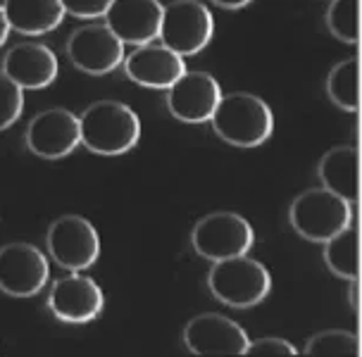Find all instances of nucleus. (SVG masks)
<instances>
[{
    "instance_id": "1",
    "label": "nucleus",
    "mask_w": 362,
    "mask_h": 357,
    "mask_svg": "<svg viewBox=\"0 0 362 357\" xmlns=\"http://www.w3.org/2000/svg\"><path fill=\"white\" fill-rule=\"evenodd\" d=\"M79 136L86 151L103 158H119L141 141V119L119 100H98L79 115Z\"/></svg>"
},
{
    "instance_id": "2",
    "label": "nucleus",
    "mask_w": 362,
    "mask_h": 357,
    "mask_svg": "<svg viewBox=\"0 0 362 357\" xmlns=\"http://www.w3.org/2000/svg\"><path fill=\"white\" fill-rule=\"evenodd\" d=\"M212 131L229 146L257 148L267 143L274 131V112L260 95L229 93L222 95L210 117Z\"/></svg>"
},
{
    "instance_id": "3",
    "label": "nucleus",
    "mask_w": 362,
    "mask_h": 357,
    "mask_svg": "<svg viewBox=\"0 0 362 357\" xmlns=\"http://www.w3.org/2000/svg\"><path fill=\"white\" fill-rule=\"evenodd\" d=\"M208 288L226 308L250 310L272 293V274L262 262L245 252L212 264Z\"/></svg>"
},
{
    "instance_id": "4",
    "label": "nucleus",
    "mask_w": 362,
    "mask_h": 357,
    "mask_svg": "<svg viewBox=\"0 0 362 357\" xmlns=\"http://www.w3.org/2000/svg\"><path fill=\"white\" fill-rule=\"evenodd\" d=\"M288 222L300 238L325 243L353 222V205L322 186L310 188L291 203Z\"/></svg>"
},
{
    "instance_id": "5",
    "label": "nucleus",
    "mask_w": 362,
    "mask_h": 357,
    "mask_svg": "<svg viewBox=\"0 0 362 357\" xmlns=\"http://www.w3.org/2000/svg\"><path fill=\"white\" fill-rule=\"evenodd\" d=\"M215 36V17L200 0H174L163 8L158 41L181 57L203 53Z\"/></svg>"
},
{
    "instance_id": "6",
    "label": "nucleus",
    "mask_w": 362,
    "mask_h": 357,
    "mask_svg": "<svg viewBox=\"0 0 362 357\" xmlns=\"http://www.w3.org/2000/svg\"><path fill=\"white\" fill-rule=\"evenodd\" d=\"M50 259L67 271H86L100 257V233L81 214H62L45 233Z\"/></svg>"
},
{
    "instance_id": "7",
    "label": "nucleus",
    "mask_w": 362,
    "mask_h": 357,
    "mask_svg": "<svg viewBox=\"0 0 362 357\" xmlns=\"http://www.w3.org/2000/svg\"><path fill=\"white\" fill-rule=\"evenodd\" d=\"M255 243V231L243 214L212 212L193 226L191 245L200 257L219 262L226 257L245 255Z\"/></svg>"
},
{
    "instance_id": "8",
    "label": "nucleus",
    "mask_w": 362,
    "mask_h": 357,
    "mask_svg": "<svg viewBox=\"0 0 362 357\" xmlns=\"http://www.w3.org/2000/svg\"><path fill=\"white\" fill-rule=\"evenodd\" d=\"M248 343L241 324L217 312L196 315L184 327V346L198 357H241Z\"/></svg>"
},
{
    "instance_id": "9",
    "label": "nucleus",
    "mask_w": 362,
    "mask_h": 357,
    "mask_svg": "<svg viewBox=\"0 0 362 357\" xmlns=\"http://www.w3.org/2000/svg\"><path fill=\"white\" fill-rule=\"evenodd\" d=\"M50 279L48 257L31 243H8L0 248V291L12 298L41 293Z\"/></svg>"
},
{
    "instance_id": "10",
    "label": "nucleus",
    "mask_w": 362,
    "mask_h": 357,
    "mask_svg": "<svg viewBox=\"0 0 362 357\" xmlns=\"http://www.w3.org/2000/svg\"><path fill=\"white\" fill-rule=\"evenodd\" d=\"M27 148L41 160H64L81 146L79 117L72 110L50 107L36 115L27 127Z\"/></svg>"
},
{
    "instance_id": "11",
    "label": "nucleus",
    "mask_w": 362,
    "mask_h": 357,
    "mask_svg": "<svg viewBox=\"0 0 362 357\" xmlns=\"http://www.w3.org/2000/svg\"><path fill=\"white\" fill-rule=\"evenodd\" d=\"M67 57L83 74L105 76L124 60V43L107 24H83L67 38Z\"/></svg>"
},
{
    "instance_id": "12",
    "label": "nucleus",
    "mask_w": 362,
    "mask_h": 357,
    "mask_svg": "<svg viewBox=\"0 0 362 357\" xmlns=\"http://www.w3.org/2000/svg\"><path fill=\"white\" fill-rule=\"evenodd\" d=\"M103 308H105L103 288L86 274L72 271L50 286L48 310L55 320L64 324H88L98 320Z\"/></svg>"
},
{
    "instance_id": "13",
    "label": "nucleus",
    "mask_w": 362,
    "mask_h": 357,
    "mask_svg": "<svg viewBox=\"0 0 362 357\" xmlns=\"http://www.w3.org/2000/svg\"><path fill=\"white\" fill-rule=\"evenodd\" d=\"M222 98L219 81L208 71H189L179 76L167 88V110L174 119L184 124H205L210 122L217 103Z\"/></svg>"
},
{
    "instance_id": "14",
    "label": "nucleus",
    "mask_w": 362,
    "mask_h": 357,
    "mask_svg": "<svg viewBox=\"0 0 362 357\" xmlns=\"http://www.w3.org/2000/svg\"><path fill=\"white\" fill-rule=\"evenodd\" d=\"M127 76L139 86L146 88H170L174 81L186 71L184 57L170 50L155 38V41L141 43L129 53L124 60Z\"/></svg>"
},
{
    "instance_id": "15",
    "label": "nucleus",
    "mask_w": 362,
    "mask_h": 357,
    "mask_svg": "<svg viewBox=\"0 0 362 357\" xmlns=\"http://www.w3.org/2000/svg\"><path fill=\"white\" fill-rule=\"evenodd\" d=\"M163 8L160 0H112L103 19L124 45H141L158 38Z\"/></svg>"
},
{
    "instance_id": "16",
    "label": "nucleus",
    "mask_w": 362,
    "mask_h": 357,
    "mask_svg": "<svg viewBox=\"0 0 362 357\" xmlns=\"http://www.w3.org/2000/svg\"><path fill=\"white\" fill-rule=\"evenodd\" d=\"M0 69L22 90H41L55 83L60 62L45 43H19L5 53Z\"/></svg>"
},
{
    "instance_id": "17",
    "label": "nucleus",
    "mask_w": 362,
    "mask_h": 357,
    "mask_svg": "<svg viewBox=\"0 0 362 357\" xmlns=\"http://www.w3.org/2000/svg\"><path fill=\"white\" fill-rule=\"evenodd\" d=\"M322 188L336 193L351 205L360 200V151L355 146H336L317 165Z\"/></svg>"
},
{
    "instance_id": "18",
    "label": "nucleus",
    "mask_w": 362,
    "mask_h": 357,
    "mask_svg": "<svg viewBox=\"0 0 362 357\" xmlns=\"http://www.w3.org/2000/svg\"><path fill=\"white\" fill-rule=\"evenodd\" d=\"M3 12L10 29L24 36H43L55 31L64 19L60 0H3Z\"/></svg>"
},
{
    "instance_id": "19",
    "label": "nucleus",
    "mask_w": 362,
    "mask_h": 357,
    "mask_svg": "<svg viewBox=\"0 0 362 357\" xmlns=\"http://www.w3.org/2000/svg\"><path fill=\"white\" fill-rule=\"evenodd\" d=\"M325 264L339 279H360V229L351 222L325 243Z\"/></svg>"
},
{
    "instance_id": "20",
    "label": "nucleus",
    "mask_w": 362,
    "mask_h": 357,
    "mask_svg": "<svg viewBox=\"0 0 362 357\" xmlns=\"http://www.w3.org/2000/svg\"><path fill=\"white\" fill-rule=\"evenodd\" d=\"M329 100L344 112H360V57L334 64L325 81Z\"/></svg>"
},
{
    "instance_id": "21",
    "label": "nucleus",
    "mask_w": 362,
    "mask_h": 357,
    "mask_svg": "<svg viewBox=\"0 0 362 357\" xmlns=\"http://www.w3.org/2000/svg\"><path fill=\"white\" fill-rule=\"evenodd\" d=\"M303 353L308 357H360L362 348L358 334L344 329H332V331L315 334L305 343Z\"/></svg>"
},
{
    "instance_id": "22",
    "label": "nucleus",
    "mask_w": 362,
    "mask_h": 357,
    "mask_svg": "<svg viewBox=\"0 0 362 357\" xmlns=\"http://www.w3.org/2000/svg\"><path fill=\"white\" fill-rule=\"evenodd\" d=\"M327 29L346 45L360 43V0H332L327 10Z\"/></svg>"
},
{
    "instance_id": "23",
    "label": "nucleus",
    "mask_w": 362,
    "mask_h": 357,
    "mask_svg": "<svg viewBox=\"0 0 362 357\" xmlns=\"http://www.w3.org/2000/svg\"><path fill=\"white\" fill-rule=\"evenodd\" d=\"M24 112V90L0 69V131L15 127Z\"/></svg>"
},
{
    "instance_id": "24",
    "label": "nucleus",
    "mask_w": 362,
    "mask_h": 357,
    "mask_svg": "<svg viewBox=\"0 0 362 357\" xmlns=\"http://www.w3.org/2000/svg\"><path fill=\"white\" fill-rule=\"evenodd\" d=\"M245 355L248 357H296L298 355V350H296L293 343H288L286 339L264 336V339L250 341Z\"/></svg>"
},
{
    "instance_id": "25",
    "label": "nucleus",
    "mask_w": 362,
    "mask_h": 357,
    "mask_svg": "<svg viewBox=\"0 0 362 357\" xmlns=\"http://www.w3.org/2000/svg\"><path fill=\"white\" fill-rule=\"evenodd\" d=\"M67 15L76 19H98L107 12L112 0H60Z\"/></svg>"
},
{
    "instance_id": "26",
    "label": "nucleus",
    "mask_w": 362,
    "mask_h": 357,
    "mask_svg": "<svg viewBox=\"0 0 362 357\" xmlns=\"http://www.w3.org/2000/svg\"><path fill=\"white\" fill-rule=\"evenodd\" d=\"M348 300H351L353 315L360 312V279H351V291H348Z\"/></svg>"
},
{
    "instance_id": "27",
    "label": "nucleus",
    "mask_w": 362,
    "mask_h": 357,
    "mask_svg": "<svg viewBox=\"0 0 362 357\" xmlns=\"http://www.w3.org/2000/svg\"><path fill=\"white\" fill-rule=\"evenodd\" d=\"M210 3L222 10H241V8H248L253 0H210Z\"/></svg>"
},
{
    "instance_id": "28",
    "label": "nucleus",
    "mask_w": 362,
    "mask_h": 357,
    "mask_svg": "<svg viewBox=\"0 0 362 357\" xmlns=\"http://www.w3.org/2000/svg\"><path fill=\"white\" fill-rule=\"evenodd\" d=\"M10 22H8V17H5V12H3V5H0V45H5L8 43V36H10Z\"/></svg>"
}]
</instances>
